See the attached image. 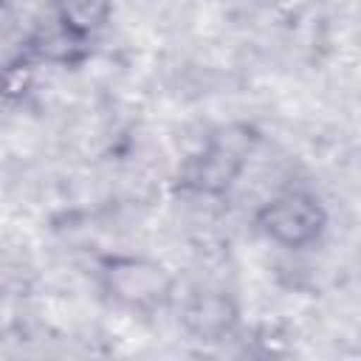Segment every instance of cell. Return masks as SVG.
<instances>
[{"label":"cell","instance_id":"obj_1","mask_svg":"<svg viewBox=\"0 0 361 361\" xmlns=\"http://www.w3.org/2000/svg\"><path fill=\"white\" fill-rule=\"evenodd\" d=\"M257 144H259V130L248 121H228L214 127L203 138V144L180 164L175 189L189 197H206V200L226 197L245 172Z\"/></svg>","mask_w":361,"mask_h":361},{"label":"cell","instance_id":"obj_2","mask_svg":"<svg viewBox=\"0 0 361 361\" xmlns=\"http://www.w3.org/2000/svg\"><path fill=\"white\" fill-rule=\"evenodd\" d=\"M93 276L107 302L133 313H155L175 302V271L149 254L104 251L93 262Z\"/></svg>","mask_w":361,"mask_h":361},{"label":"cell","instance_id":"obj_3","mask_svg":"<svg viewBox=\"0 0 361 361\" xmlns=\"http://www.w3.org/2000/svg\"><path fill=\"white\" fill-rule=\"evenodd\" d=\"M254 231L285 251H305L322 243L330 214L316 192L285 189L262 200L251 214Z\"/></svg>","mask_w":361,"mask_h":361},{"label":"cell","instance_id":"obj_4","mask_svg":"<svg viewBox=\"0 0 361 361\" xmlns=\"http://www.w3.org/2000/svg\"><path fill=\"white\" fill-rule=\"evenodd\" d=\"M180 322L189 336L206 344L226 341L240 324V307L226 290H200L186 299Z\"/></svg>","mask_w":361,"mask_h":361},{"label":"cell","instance_id":"obj_5","mask_svg":"<svg viewBox=\"0 0 361 361\" xmlns=\"http://www.w3.org/2000/svg\"><path fill=\"white\" fill-rule=\"evenodd\" d=\"M51 11H54L56 34L65 42H71L76 48H85L110 23L113 0H54Z\"/></svg>","mask_w":361,"mask_h":361},{"label":"cell","instance_id":"obj_6","mask_svg":"<svg viewBox=\"0 0 361 361\" xmlns=\"http://www.w3.org/2000/svg\"><path fill=\"white\" fill-rule=\"evenodd\" d=\"M42 56L37 48H25L20 54H14L3 68H0V99L3 102H20L28 96L37 68H39Z\"/></svg>","mask_w":361,"mask_h":361},{"label":"cell","instance_id":"obj_7","mask_svg":"<svg viewBox=\"0 0 361 361\" xmlns=\"http://www.w3.org/2000/svg\"><path fill=\"white\" fill-rule=\"evenodd\" d=\"M6 17H8V3H6V0H0V28H3Z\"/></svg>","mask_w":361,"mask_h":361}]
</instances>
